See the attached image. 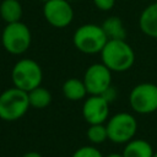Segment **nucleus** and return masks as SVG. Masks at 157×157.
Masks as SVG:
<instances>
[{"mask_svg":"<svg viewBox=\"0 0 157 157\" xmlns=\"http://www.w3.org/2000/svg\"><path fill=\"white\" fill-rule=\"evenodd\" d=\"M102 63L115 72L129 70L135 61V53L125 39H108L101 52Z\"/></svg>","mask_w":157,"mask_h":157,"instance_id":"f257e3e1","label":"nucleus"},{"mask_svg":"<svg viewBox=\"0 0 157 157\" xmlns=\"http://www.w3.org/2000/svg\"><path fill=\"white\" fill-rule=\"evenodd\" d=\"M28 92L17 87H11L0 94V119L13 121L22 118L29 108Z\"/></svg>","mask_w":157,"mask_h":157,"instance_id":"f03ea898","label":"nucleus"},{"mask_svg":"<svg viewBox=\"0 0 157 157\" xmlns=\"http://www.w3.org/2000/svg\"><path fill=\"white\" fill-rule=\"evenodd\" d=\"M74 44L83 54H96L101 53L108 38L102 28V26L86 23L76 29L72 37Z\"/></svg>","mask_w":157,"mask_h":157,"instance_id":"7ed1b4c3","label":"nucleus"},{"mask_svg":"<svg viewBox=\"0 0 157 157\" xmlns=\"http://www.w3.org/2000/svg\"><path fill=\"white\" fill-rule=\"evenodd\" d=\"M11 80L15 87L29 92L40 86L43 72L37 61L32 59H21L12 67Z\"/></svg>","mask_w":157,"mask_h":157,"instance_id":"20e7f679","label":"nucleus"},{"mask_svg":"<svg viewBox=\"0 0 157 157\" xmlns=\"http://www.w3.org/2000/svg\"><path fill=\"white\" fill-rule=\"evenodd\" d=\"M32 42V34L27 25L18 22L6 23L1 34V44L6 52L13 55L25 53Z\"/></svg>","mask_w":157,"mask_h":157,"instance_id":"39448f33","label":"nucleus"},{"mask_svg":"<svg viewBox=\"0 0 157 157\" xmlns=\"http://www.w3.org/2000/svg\"><path fill=\"white\" fill-rule=\"evenodd\" d=\"M108 140L115 144H126L132 140L137 130V123L130 113H117L105 124Z\"/></svg>","mask_w":157,"mask_h":157,"instance_id":"423d86ee","label":"nucleus"},{"mask_svg":"<svg viewBox=\"0 0 157 157\" xmlns=\"http://www.w3.org/2000/svg\"><path fill=\"white\" fill-rule=\"evenodd\" d=\"M129 103L134 112L140 114H150L157 110V85L142 82L136 85L130 94Z\"/></svg>","mask_w":157,"mask_h":157,"instance_id":"0eeeda50","label":"nucleus"},{"mask_svg":"<svg viewBox=\"0 0 157 157\" xmlns=\"http://www.w3.org/2000/svg\"><path fill=\"white\" fill-rule=\"evenodd\" d=\"M87 93L103 94L112 86V71L103 64H92L83 75Z\"/></svg>","mask_w":157,"mask_h":157,"instance_id":"6e6552de","label":"nucleus"},{"mask_svg":"<svg viewBox=\"0 0 157 157\" xmlns=\"http://www.w3.org/2000/svg\"><path fill=\"white\" fill-rule=\"evenodd\" d=\"M47 22L55 28L67 27L74 20V10L66 0H48L43 6Z\"/></svg>","mask_w":157,"mask_h":157,"instance_id":"1a4fd4ad","label":"nucleus"},{"mask_svg":"<svg viewBox=\"0 0 157 157\" xmlns=\"http://www.w3.org/2000/svg\"><path fill=\"white\" fill-rule=\"evenodd\" d=\"M109 114V102L101 94H91L82 105V115L85 120L92 124H103Z\"/></svg>","mask_w":157,"mask_h":157,"instance_id":"9d476101","label":"nucleus"},{"mask_svg":"<svg viewBox=\"0 0 157 157\" xmlns=\"http://www.w3.org/2000/svg\"><path fill=\"white\" fill-rule=\"evenodd\" d=\"M140 29L151 38H157V2H152L144 9L139 18Z\"/></svg>","mask_w":157,"mask_h":157,"instance_id":"9b49d317","label":"nucleus"},{"mask_svg":"<svg viewBox=\"0 0 157 157\" xmlns=\"http://www.w3.org/2000/svg\"><path fill=\"white\" fill-rule=\"evenodd\" d=\"M155 153L151 144L146 140L136 139V140H130L126 142L123 156L124 157H152Z\"/></svg>","mask_w":157,"mask_h":157,"instance_id":"f8f14e48","label":"nucleus"},{"mask_svg":"<svg viewBox=\"0 0 157 157\" xmlns=\"http://www.w3.org/2000/svg\"><path fill=\"white\" fill-rule=\"evenodd\" d=\"M23 13L22 5L18 0H2L0 4V17L6 23L21 21Z\"/></svg>","mask_w":157,"mask_h":157,"instance_id":"ddd939ff","label":"nucleus"},{"mask_svg":"<svg viewBox=\"0 0 157 157\" xmlns=\"http://www.w3.org/2000/svg\"><path fill=\"white\" fill-rule=\"evenodd\" d=\"M63 94L70 101H80L87 94L83 80L80 78H67L63 83Z\"/></svg>","mask_w":157,"mask_h":157,"instance_id":"4468645a","label":"nucleus"},{"mask_svg":"<svg viewBox=\"0 0 157 157\" xmlns=\"http://www.w3.org/2000/svg\"><path fill=\"white\" fill-rule=\"evenodd\" d=\"M102 28L108 39H125L126 31L123 21L117 16H110L104 20Z\"/></svg>","mask_w":157,"mask_h":157,"instance_id":"2eb2a0df","label":"nucleus"},{"mask_svg":"<svg viewBox=\"0 0 157 157\" xmlns=\"http://www.w3.org/2000/svg\"><path fill=\"white\" fill-rule=\"evenodd\" d=\"M28 101L31 107L37 109H43L52 103V93L49 92V90L38 86L28 92Z\"/></svg>","mask_w":157,"mask_h":157,"instance_id":"dca6fc26","label":"nucleus"},{"mask_svg":"<svg viewBox=\"0 0 157 157\" xmlns=\"http://www.w3.org/2000/svg\"><path fill=\"white\" fill-rule=\"evenodd\" d=\"M87 139L93 145L103 144L108 139L107 126L104 124H92L87 130Z\"/></svg>","mask_w":157,"mask_h":157,"instance_id":"f3484780","label":"nucleus"},{"mask_svg":"<svg viewBox=\"0 0 157 157\" xmlns=\"http://www.w3.org/2000/svg\"><path fill=\"white\" fill-rule=\"evenodd\" d=\"M71 157H103L101 151L94 146H82L77 148Z\"/></svg>","mask_w":157,"mask_h":157,"instance_id":"a211bd4d","label":"nucleus"},{"mask_svg":"<svg viewBox=\"0 0 157 157\" xmlns=\"http://www.w3.org/2000/svg\"><path fill=\"white\" fill-rule=\"evenodd\" d=\"M93 2L97 9L102 10V11H109L113 9L115 0H93Z\"/></svg>","mask_w":157,"mask_h":157,"instance_id":"6ab92c4d","label":"nucleus"},{"mask_svg":"<svg viewBox=\"0 0 157 157\" xmlns=\"http://www.w3.org/2000/svg\"><path fill=\"white\" fill-rule=\"evenodd\" d=\"M22 157H43L39 152H36V151H28V152H26Z\"/></svg>","mask_w":157,"mask_h":157,"instance_id":"aec40b11","label":"nucleus"},{"mask_svg":"<svg viewBox=\"0 0 157 157\" xmlns=\"http://www.w3.org/2000/svg\"><path fill=\"white\" fill-rule=\"evenodd\" d=\"M107 157H124V156H123V153H110Z\"/></svg>","mask_w":157,"mask_h":157,"instance_id":"412c9836","label":"nucleus"},{"mask_svg":"<svg viewBox=\"0 0 157 157\" xmlns=\"http://www.w3.org/2000/svg\"><path fill=\"white\" fill-rule=\"evenodd\" d=\"M38 1H42V2H47L48 0H38Z\"/></svg>","mask_w":157,"mask_h":157,"instance_id":"4be33fe9","label":"nucleus"},{"mask_svg":"<svg viewBox=\"0 0 157 157\" xmlns=\"http://www.w3.org/2000/svg\"><path fill=\"white\" fill-rule=\"evenodd\" d=\"M152 157H157V152H155V153H153V156H152Z\"/></svg>","mask_w":157,"mask_h":157,"instance_id":"5701e85b","label":"nucleus"}]
</instances>
